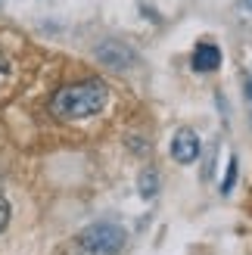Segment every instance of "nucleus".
Returning <instances> with one entry per match:
<instances>
[{"mask_svg":"<svg viewBox=\"0 0 252 255\" xmlns=\"http://www.w3.org/2000/svg\"><path fill=\"white\" fill-rule=\"evenodd\" d=\"M171 156H174V162H181V165L196 162V156H199V137H196V131L181 128V131L174 134V140H171Z\"/></svg>","mask_w":252,"mask_h":255,"instance_id":"obj_3","label":"nucleus"},{"mask_svg":"<svg viewBox=\"0 0 252 255\" xmlns=\"http://www.w3.org/2000/svg\"><path fill=\"white\" fill-rule=\"evenodd\" d=\"M109 91L103 81H78V84H66L62 91H56V97L50 100V112L62 122H75V119H87L97 116L106 106Z\"/></svg>","mask_w":252,"mask_h":255,"instance_id":"obj_1","label":"nucleus"},{"mask_svg":"<svg viewBox=\"0 0 252 255\" xmlns=\"http://www.w3.org/2000/svg\"><path fill=\"white\" fill-rule=\"evenodd\" d=\"M125 246V231L116 224H91L78 237L81 255H116Z\"/></svg>","mask_w":252,"mask_h":255,"instance_id":"obj_2","label":"nucleus"},{"mask_svg":"<svg viewBox=\"0 0 252 255\" xmlns=\"http://www.w3.org/2000/svg\"><path fill=\"white\" fill-rule=\"evenodd\" d=\"M249 100H252V75H249Z\"/></svg>","mask_w":252,"mask_h":255,"instance_id":"obj_5","label":"nucleus"},{"mask_svg":"<svg viewBox=\"0 0 252 255\" xmlns=\"http://www.w3.org/2000/svg\"><path fill=\"white\" fill-rule=\"evenodd\" d=\"M190 66H193V72H215L221 66V50L215 44H199L193 50Z\"/></svg>","mask_w":252,"mask_h":255,"instance_id":"obj_4","label":"nucleus"},{"mask_svg":"<svg viewBox=\"0 0 252 255\" xmlns=\"http://www.w3.org/2000/svg\"><path fill=\"white\" fill-rule=\"evenodd\" d=\"M246 6H252V0H246Z\"/></svg>","mask_w":252,"mask_h":255,"instance_id":"obj_6","label":"nucleus"}]
</instances>
